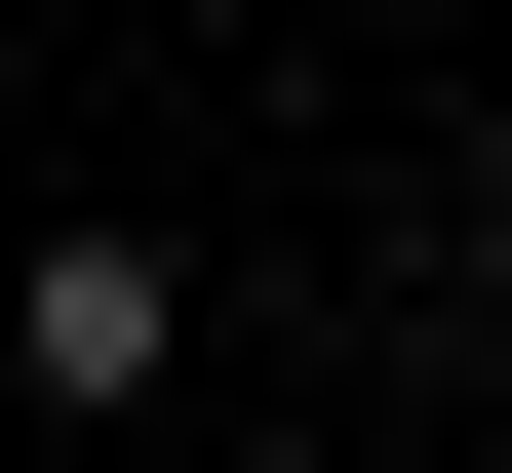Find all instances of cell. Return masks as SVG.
<instances>
[{"label": "cell", "instance_id": "1", "mask_svg": "<svg viewBox=\"0 0 512 473\" xmlns=\"http://www.w3.org/2000/svg\"><path fill=\"white\" fill-rule=\"evenodd\" d=\"M158 355H197V276H158V237H40V276H0V395H40V434H119Z\"/></svg>", "mask_w": 512, "mask_h": 473}]
</instances>
